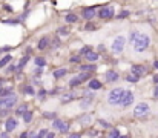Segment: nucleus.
Segmentation results:
<instances>
[{
    "instance_id": "f257e3e1",
    "label": "nucleus",
    "mask_w": 158,
    "mask_h": 138,
    "mask_svg": "<svg viewBox=\"0 0 158 138\" xmlns=\"http://www.w3.org/2000/svg\"><path fill=\"white\" fill-rule=\"evenodd\" d=\"M127 43L132 46L134 52L140 54V52H144L149 49L151 46V37L143 32V31H138V29H132L129 32V37H127Z\"/></svg>"
},
{
    "instance_id": "f03ea898",
    "label": "nucleus",
    "mask_w": 158,
    "mask_h": 138,
    "mask_svg": "<svg viewBox=\"0 0 158 138\" xmlns=\"http://www.w3.org/2000/svg\"><path fill=\"white\" fill-rule=\"evenodd\" d=\"M124 92H126V89H123V88H114V89H110V91L107 92V95H106V101H107V104L112 106V107L120 106Z\"/></svg>"
},
{
    "instance_id": "7ed1b4c3",
    "label": "nucleus",
    "mask_w": 158,
    "mask_h": 138,
    "mask_svg": "<svg viewBox=\"0 0 158 138\" xmlns=\"http://www.w3.org/2000/svg\"><path fill=\"white\" fill-rule=\"evenodd\" d=\"M151 112H152L151 104L146 103V101H141V103H138V104L134 107V112H132V114H134L135 118H146V117L151 115Z\"/></svg>"
},
{
    "instance_id": "20e7f679",
    "label": "nucleus",
    "mask_w": 158,
    "mask_h": 138,
    "mask_svg": "<svg viewBox=\"0 0 158 138\" xmlns=\"http://www.w3.org/2000/svg\"><path fill=\"white\" fill-rule=\"evenodd\" d=\"M19 106V95L14 92L8 97H3L0 98V109H12V107H17Z\"/></svg>"
},
{
    "instance_id": "39448f33",
    "label": "nucleus",
    "mask_w": 158,
    "mask_h": 138,
    "mask_svg": "<svg viewBox=\"0 0 158 138\" xmlns=\"http://www.w3.org/2000/svg\"><path fill=\"white\" fill-rule=\"evenodd\" d=\"M124 46H126V37H124V36H117V37L112 40L110 51H112L114 55H120V54L124 51Z\"/></svg>"
},
{
    "instance_id": "423d86ee",
    "label": "nucleus",
    "mask_w": 158,
    "mask_h": 138,
    "mask_svg": "<svg viewBox=\"0 0 158 138\" xmlns=\"http://www.w3.org/2000/svg\"><path fill=\"white\" fill-rule=\"evenodd\" d=\"M115 15V8L110 6V5H106V6H102L97 12V17H100L102 20H107V19H112Z\"/></svg>"
},
{
    "instance_id": "0eeeda50",
    "label": "nucleus",
    "mask_w": 158,
    "mask_h": 138,
    "mask_svg": "<svg viewBox=\"0 0 158 138\" xmlns=\"http://www.w3.org/2000/svg\"><path fill=\"white\" fill-rule=\"evenodd\" d=\"M77 123H78L81 128H89V126L94 123V117H92L91 112H85V114H81V115L77 117Z\"/></svg>"
},
{
    "instance_id": "6e6552de",
    "label": "nucleus",
    "mask_w": 158,
    "mask_h": 138,
    "mask_svg": "<svg viewBox=\"0 0 158 138\" xmlns=\"http://www.w3.org/2000/svg\"><path fill=\"white\" fill-rule=\"evenodd\" d=\"M19 124H20V123H19V118H17V117H8V118L5 120V124H3V126H5V131L11 134V132L17 131Z\"/></svg>"
},
{
    "instance_id": "1a4fd4ad",
    "label": "nucleus",
    "mask_w": 158,
    "mask_h": 138,
    "mask_svg": "<svg viewBox=\"0 0 158 138\" xmlns=\"http://www.w3.org/2000/svg\"><path fill=\"white\" fill-rule=\"evenodd\" d=\"M134 101H135V95H134V92L131 91V89H127V91L124 92V95H123V100H121V104H120V106H121L123 109H126V107L132 106Z\"/></svg>"
},
{
    "instance_id": "9d476101",
    "label": "nucleus",
    "mask_w": 158,
    "mask_h": 138,
    "mask_svg": "<svg viewBox=\"0 0 158 138\" xmlns=\"http://www.w3.org/2000/svg\"><path fill=\"white\" fill-rule=\"evenodd\" d=\"M80 97V94L75 91H68L64 92V94H61L60 95V103L61 104H68V103H71V101H74V100H77Z\"/></svg>"
},
{
    "instance_id": "9b49d317",
    "label": "nucleus",
    "mask_w": 158,
    "mask_h": 138,
    "mask_svg": "<svg viewBox=\"0 0 158 138\" xmlns=\"http://www.w3.org/2000/svg\"><path fill=\"white\" fill-rule=\"evenodd\" d=\"M97 12H98V11H95L94 6H91V8H83V11H81V17H83L85 20L91 22V20L97 15Z\"/></svg>"
},
{
    "instance_id": "f8f14e48",
    "label": "nucleus",
    "mask_w": 158,
    "mask_h": 138,
    "mask_svg": "<svg viewBox=\"0 0 158 138\" xmlns=\"http://www.w3.org/2000/svg\"><path fill=\"white\" fill-rule=\"evenodd\" d=\"M105 77H106L105 78L106 83H115V82L120 80V74H118L117 71H114V69H109L105 74Z\"/></svg>"
},
{
    "instance_id": "ddd939ff",
    "label": "nucleus",
    "mask_w": 158,
    "mask_h": 138,
    "mask_svg": "<svg viewBox=\"0 0 158 138\" xmlns=\"http://www.w3.org/2000/svg\"><path fill=\"white\" fill-rule=\"evenodd\" d=\"M131 74H134L135 77H140L141 78L146 74V68L143 65H132L131 66Z\"/></svg>"
},
{
    "instance_id": "4468645a",
    "label": "nucleus",
    "mask_w": 158,
    "mask_h": 138,
    "mask_svg": "<svg viewBox=\"0 0 158 138\" xmlns=\"http://www.w3.org/2000/svg\"><path fill=\"white\" fill-rule=\"evenodd\" d=\"M94 98H88V97H83L81 98V101L78 103V107L81 109V111H89L91 107H92V104H94V101H92Z\"/></svg>"
},
{
    "instance_id": "2eb2a0df",
    "label": "nucleus",
    "mask_w": 158,
    "mask_h": 138,
    "mask_svg": "<svg viewBox=\"0 0 158 138\" xmlns=\"http://www.w3.org/2000/svg\"><path fill=\"white\" fill-rule=\"evenodd\" d=\"M28 111H29V104H28V103H22V104H19V106L15 107L14 114H15V117L19 118V117H23Z\"/></svg>"
},
{
    "instance_id": "dca6fc26",
    "label": "nucleus",
    "mask_w": 158,
    "mask_h": 138,
    "mask_svg": "<svg viewBox=\"0 0 158 138\" xmlns=\"http://www.w3.org/2000/svg\"><path fill=\"white\" fill-rule=\"evenodd\" d=\"M88 88L92 89V91H98V89H103V83L97 78H92V80L88 82Z\"/></svg>"
},
{
    "instance_id": "f3484780",
    "label": "nucleus",
    "mask_w": 158,
    "mask_h": 138,
    "mask_svg": "<svg viewBox=\"0 0 158 138\" xmlns=\"http://www.w3.org/2000/svg\"><path fill=\"white\" fill-rule=\"evenodd\" d=\"M68 75V69L66 68H60V69H55L52 72V77L55 80H60V78H63V77H66Z\"/></svg>"
},
{
    "instance_id": "a211bd4d",
    "label": "nucleus",
    "mask_w": 158,
    "mask_h": 138,
    "mask_svg": "<svg viewBox=\"0 0 158 138\" xmlns=\"http://www.w3.org/2000/svg\"><path fill=\"white\" fill-rule=\"evenodd\" d=\"M28 61H29V55H23L22 58H20V61L17 63V68H15V72H20L26 65H28Z\"/></svg>"
},
{
    "instance_id": "6ab92c4d",
    "label": "nucleus",
    "mask_w": 158,
    "mask_h": 138,
    "mask_svg": "<svg viewBox=\"0 0 158 138\" xmlns=\"http://www.w3.org/2000/svg\"><path fill=\"white\" fill-rule=\"evenodd\" d=\"M95 71H97V65H92V63L80 66V72H95Z\"/></svg>"
},
{
    "instance_id": "aec40b11",
    "label": "nucleus",
    "mask_w": 158,
    "mask_h": 138,
    "mask_svg": "<svg viewBox=\"0 0 158 138\" xmlns=\"http://www.w3.org/2000/svg\"><path fill=\"white\" fill-rule=\"evenodd\" d=\"M49 45H51V40H49L48 37H42V39L39 40V45L37 46H39V49H40V51H43V49H46Z\"/></svg>"
},
{
    "instance_id": "412c9836",
    "label": "nucleus",
    "mask_w": 158,
    "mask_h": 138,
    "mask_svg": "<svg viewBox=\"0 0 158 138\" xmlns=\"http://www.w3.org/2000/svg\"><path fill=\"white\" fill-rule=\"evenodd\" d=\"M42 117H43L45 120H49V121H54V120L58 118V117H57V112H51V111H45V112L42 114Z\"/></svg>"
},
{
    "instance_id": "4be33fe9",
    "label": "nucleus",
    "mask_w": 158,
    "mask_h": 138,
    "mask_svg": "<svg viewBox=\"0 0 158 138\" xmlns=\"http://www.w3.org/2000/svg\"><path fill=\"white\" fill-rule=\"evenodd\" d=\"M86 57V60L89 61V63H95L98 58H100V54L98 52H89L88 55H85Z\"/></svg>"
},
{
    "instance_id": "5701e85b",
    "label": "nucleus",
    "mask_w": 158,
    "mask_h": 138,
    "mask_svg": "<svg viewBox=\"0 0 158 138\" xmlns=\"http://www.w3.org/2000/svg\"><path fill=\"white\" fill-rule=\"evenodd\" d=\"M34 65L37 68H45L46 66V58L45 57H35L34 58Z\"/></svg>"
},
{
    "instance_id": "b1692460",
    "label": "nucleus",
    "mask_w": 158,
    "mask_h": 138,
    "mask_svg": "<svg viewBox=\"0 0 158 138\" xmlns=\"http://www.w3.org/2000/svg\"><path fill=\"white\" fill-rule=\"evenodd\" d=\"M64 20H66L68 23H77V22H78V15H77V14H72V12H69V14H66Z\"/></svg>"
},
{
    "instance_id": "393cba45",
    "label": "nucleus",
    "mask_w": 158,
    "mask_h": 138,
    "mask_svg": "<svg viewBox=\"0 0 158 138\" xmlns=\"http://www.w3.org/2000/svg\"><path fill=\"white\" fill-rule=\"evenodd\" d=\"M77 77H78V80H80L81 83H85V82H89V80H92V78H91V72H80V74H78Z\"/></svg>"
},
{
    "instance_id": "a878e982",
    "label": "nucleus",
    "mask_w": 158,
    "mask_h": 138,
    "mask_svg": "<svg viewBox=\"0 0 158 138\" xmlns=\"http://www.w3.org/2000/svg\"><path fill=\"white\" fill-rule=\"evenodd\" d=\"M22 118H23V123L29 124V123L32 121V118H34V112H32V111L29 109V111H28V112H26V114H25V115H23Z\"/></svg>"
},
{
    "instance_id": "bb28decb",
    "label": "nucleus",
    "mask_w": 158,
    "mask_h": 138,
    "mask_svg": "<svg viewBox=\"0 0 158 138\" xmlns=\"http://www.w3.org/2000/svg\"><path fill=\"white\" fill-rule=\"evenodd\" d=\"M97 123H98V126H102V129H107V131H110V129H112V124H110L109 121L103 120V118H98V120H97Z\"/></svg>"
},
{
    "instance_id": "cd10ccee",
    "label": "nucleus",
    "mask_w": 158,
    "mask_h": 138,
    "mask_svg": "<svg viewBox=\"0 0 158 138\" xmlns=\"http://www.w3.org/2000/svg\"><path fill=\"white\" fill-rule=\"evenodd\" d=\"M63 124H64V120L57 118V120H54V121H52V129H55V131H60V129L63 128Z\"/></svg>"
},
{
    "instance_id": "c85d7f7f",
    "label": "nucleus",
    "mask_w": 158,
    "mask_h": 138,
    "mask_svg": "<svg viewBox=\"0 0 158 138\" xmlns=\"http://www.w3.org/2000/svg\"><path fill=\"white\" fill-rule=\"evenodd\" d=\"M23 92H25L26 95H31V97L37 95V92H35V89H34V86H31V85H26V86L23 88Z\"/></svg>"
},
{
    "instance_id": "c756f323",
    "label": "nucleus",
    "mask_w": 158,
    "mask_h": 138,
    "mask_svg": "<svg viewBox=\"0 0 158 138\" xmlns=\"http://www.w3.org/2000/svg\"><path fill=\"white\" fill-rule=\"evenodd\" d=\"M85 31H88V32H94V31H97V25L95 23H92V22H88L86 25H85V28H83Z\"/></svg>"
},
{
    "instance_id": "7c9ffc66",
    "label": "nucleus",
    "mask_w": 158,
    "mask_h": 138,
    "mask_svg": "<svg viewBox=\"0 0 158 138\" xmlns=\"http://www.w3.org/2000/svg\"><path fill=\"white\" fill-rule=\"evenodd\" d=\"M11 61H12V57H11V55H5V57L0 60V69H3V68H5L8 63H11Z\"/></svg>"
},
{
    "instance_id": "2f4dec72",
    "label": "nucleus",
    "mask_w": 158,
    "mask_h": 138,
    "mask_svg": "<svg viewBox=\"0 0 158 138\" xmlns=\"http://www.w3.org/2000/svg\"><path fill=\"white\" fill-rule=\"evenodd\" d=\"M124 80H126V82H129V83H138L141 78H140V77H135L134 74H129V75H126V77H124Z\"/></svg>"
},
{
    "instance_id": "473e14b6",
    "label": "nucleus",
    "mask_w": 158,
    "mask_h": 138,
    "mask_svg": "<svg viewBox=\"0 0 158 138\" xmlns=\"http://www.w3.org/2000/svg\"><path fill=\"white\" fill-rule=\"evenodd\" d=\"M68 85H69V88H77V86H80V85H81V82H80V80H78V77L75 75L74 78H71V80H69V83H68Z\"/></svg>"
},
{
    "instance_id": "72a5a7b5",
    "label": "nucleus",
    "mask_w": 158,
    "mask_h": 138,
    "mask_svg": "<svg viewBox=\"0 0 158 138\" xmlns=\"http://www.w3.org/2000/svg\"><path fill=\"white\" fill-rule=\"evenodd\" d=\"M121 137V134H120V131L115 128V129H110L109 131V134H107V138H120Z\"/></svg>"
},
{
    "instance_id": "f704fd0d",
    "label": "nucleus",
    "mask_w": 158,
    "mask_h": 138,
    "mask_svg": "<svg viewBox=\"0 0 158 138\" xmlns=\"http://www.w3.org/2000/svg\"><path fill=\"white\" fill-rule=\"evenodd\" d=\"M11 94H14V91H12V88H3L2 91H0V98H3V97H8V95H11Z\"/></svg>"
},
{
    "instance_id": "c9c22d12",
    "label": "nucleus",
    "mask_w": 158,
    "mask_h": 138,
    "mask_svg": "<svg viewBox=\"0 0 158 138\" xmlns=\"http://www.w3.org/2000/svg\"><path fill=\"white\" fill-rule=\"evenodd\" d=\"M89 52H92V46L91 45H86L80 49V55H88Z\"/></svg>"
},
{
    "instance_id": "e433bc0d",
    "label": "nucleus",
    "mask_w": 158,
    "mask_h": 138,
    "mask_svg": "<svg viewBox=\"0 0 158 138\" xmlns=\"http://www.w3.org/2000/svg\"><path fill=\"white\" fill-rule=\"evenodd\" d=\"M57 34H58V36H69V28L60 26V28L57 29Z\"/></svg>"
},
{
    "instance_id": "4c0bfd02",
    "label": "nucleus",
    "mask_w": 158,
    "mask_h": 138,
    "mask_svg": "<svg viewBox=\"0 0 158 138\" xmlns=\"http://www.w3.org/2000/svg\"><path fill=\"white\" fill-rule=\"evenodd\" d=\"M81 95H83V97H88V98H94V97H95L94 91H92V89H89V88H86L85 91L81 92Z\"/></svg>"
},
{
    "instance_id": "58836bf2",
    "label": "nucleus",
    "mask_w": 158,
    "mask_h": 138,
    "mask_svg": "<svg viewBox=\"0 0 158 138\" xmlns=\"http://www.w3.org/2000/svg\"><path fill=\"white\" fill-rule=\"evenodd\" d=\"M69 128H71V123H69V121H64L63 128H61L58 132H61V134H68V132H69Z\"/></svg>"
},
{
    "instance_id": "ea45409f",
    "label": "nucleus",
    "mask_w": 158,
    "mask_h": 138,
    "mask_svg": "<svg viewBox=\"0 0 158 138\" xmlns=\"http://www.w3.org/2000/svg\"><path fill=\"white\" fill-rule=\"evenodd\" d=\"M46 95H48V91H46V89H40V91L37 92V97H39V100H40V101H43Z\"/></svg>"
},
{
    "instance_id": "a19ab883",
    "label": "nucleus",
    "mask_w": 158,
    "mask_h": 138,
    "mask_svg": "<svg viewBox=\"0 0 158 138\" xmlns=\"http://www.w3.org/2000/svg\"><path fill=\"white\" fill-rule=\"evenodd\" d=\"M69 61H71V63H80V61H81V55H72V57L69 58Z\"/></svg>"
},
{
    "instance_id": "79ce46f5",
    "label": "nucleus",
    "mask_w": 158,
    "mask_h": 138,
    "mask_svg": "<svg viewBox=\"0 0 158 138\" xmlns=\"http://www.w3.org/2000/svg\"><path fill=\"white\" fill-rule=\"evenodd\" d=\"M42 74H43V68H37V66H35V69H34V77L39 78Z\"/></svg>"
},
{
    "instance_id": "37998d69",
    "label": "nucleus",
    "mask_w": 158,
    "mask_h": 138,
    "mask_svg": "<svg viewBox=\"0 0 158 138\" xmlns=\"http://www.w3.org/2000/svg\"><path fill=\"white\" fill-rule=\"evenodd\" d=\"M127 15H129V11L126 9V11H121V12H120V14L117 15V19H118V20H121V19H126Z\"/></svg>"
},
{
    "instance_id": "c03bdc74",
    "label": "nucleus",
    "mask_w": 158,
    "mask_h": 138,
    "mask_svg": "<svg viewBox=\"0 0 158 138\" xmlns=\"http://www.w3.org/2000/svg\"><path fill=\"white\" fill-rule=\"evenodd\" d=\"M9 112H11L9 109H0V118H3V117L8 118V114H9Z\"/></svg>"
},
{
    "instance_id": "a18cd8bd",
    "label": "nucleus",
    "mask_w": 158,
    "mask_h": 138,
    "mask_svg": "<svg viewBox=\"0 0 158 138\" xmlns=\"http://www.w3.org/2000/svg\"><path fill=\"white\" fill-rule=\"evenodd\" d=\"M48 132H49V131H46V129H40V131L37 132V134H39V138H45L48 135Z\"/></svg>"
},
{
    "instance_id": "49530a36",
    "label": "nucleus",
    "mask_w": 158,
    "mask_h": 138,
    "mask_svg": "<svg viewBox=\"0 0 158 138\" xmlns=\"http://www.w3.org/2000/svg\"><path fill=\"white\" fill-rule=\"evenodd\" d=\"M61 89H63V88H54V89H51V91H48V94H49V95H57Z\"/></svg>"
},
{
    "instance_id": "de8ad7c7",
    "label": "nucleus",
    "mask_w": 158,
    "mask_h": 138,
    "mask_svg": "<svg viewBox=\"0 0 158 138\" xmlns=\"http://www.w3.org/2000/svg\"><path fill=\"white\" fill-rule=\"evenodd\" d=\"M51 46H52V48H58V46H60L58 39H54V42H51Z\"/></svg>"
},
{
    "instance_id": "09e8293b",
    "label": "nucleus",
    "mask_w": 158,
    "mask_h": 138,
    "mask_svg": "<svg viewBox=\"0 0 158 138\" xmlns=\"http://www.w3.org/2000/svg\"><path fill=\"white\" fill-rule=\"evenodd\" d=\"M0 138H11V137H9V132H6V131L0 132Z\"/></svg>"
},
{
    "instance_id": "8fccbe9b",
    "label": "nucleus",
    "mask_w": 158,
    "mask_h": 138,
    "mask_svg": "<svg viewBox=\"0 0 158 138\" xmlns=\"http://www.w3.org/2000/svg\"><path fill=\"white\" fill-rule=\"evenodd\" d=\"M29 138H39V134L34 131H29Z\"/></svg>"
},
{
    "instance_id": "3c124183",
    "label": "nucleus",
    "mask_w": 158,
    "mask_h": 138,
    "mask_svg": "<svg viewBox=\"0 0 158 138\" xmlns=\"http://www.w3.org/2000/svg\"><path fill=\"white\" fill-rule=\"evenodd\" d=\"M68 138H81V134H80V132H77V134H71Z\"/></svg>"
},
{
    "instance_id": "603ef678",
    "label": "nucleus",
    "mask_w": 158,
    "mask_h": 138,
    "mask_svg": "<svg viewBox=\"0 0 158 138\" xmlns=\"http://www.w3.org/2000/svg\"><path fill=\"white\" fill-rule=\"evenodd\" d=\"M45 138H55V132H54V131H49V132H48V135H46Z\"/></svg>"
},
{
    "instance_id": "864d4df0",
    "label": "nucleus",
    "mask_w": 158,
    "mask_h": 138,
    "mask_svg": "<svg viewBox=\"0 0 158 138\" xmlns=\"http://www.w3.org/2000/svg\"><path fill=\"white\" fill-rule=\"evenodd\" d=\"M154 98L158 100V85H155V88H154Z\"/></svg>"
},
{
    "instance_id": "5fc2aeb1",
    "label": "nucleus",
    "mask_w": 158,
    "mask_h": 138,
    "mask_svg": "<svg viewBox=\"0 0 158 138\" xmlns=\"http://www.w3.org/2000/svg\"><path fill=\"white\" fill-rule=\"evenodd\" d=\"M5 51H11V46H5V48H0V52H5Z\"/></svg>"
},
{
    "instance_id": "6e6d98bb",
    "label": "nucleus",
    "mask_w": 158,
    "mask_h": 138,
    "mask_svg": "<svg viewBox=\"0 0 158 138\" xmlns=\"http://www.w3.org/2000/svg\"><path fill=\"white\" fill-rule=\"evenodd\" d=\"M31 51H32V49H31V46H28V48L25 49V52H26V55H29V54H31Z\"/></svg>"
},
{
    "instance_id": "4d7b16f0",
    "label": "nucleus",
    "mask_w": 158,
    "mask_h": 138,
    "mask_svg": "<svg viewBox=\"0 0 158 138\" xmlns=\"http://www.w3.org/2000/svg\"><path fill=\"white\" fill-rule=\"evenodd\" d=\"M154 83H155V85H158V74H155V75H154Z\"/></svg>"
},
{
    "instance_id": "13d9d810",
    "label": "nucleus",
    "mask_w": 158,
    "mask_h": 138,
    "mask_svg": "<svg viewBox=\"0 0 158 138\" xmlns=\"http://www.w3.org/2000/svg\"><path fill=\"white\" fill-rule=\"evenodd\" d=\"M98 51L103 52V51H105V45H98Z\"/></svg>"
},
{
    "instance_id": "bf43d9fd",
    "label": "nucleus",
    "mask_w": 158,
    "mask_h": 138,
    "mask_svg": "<svg viewBox=\"0 0 158 138\" xmlns=\"http://www.w3.org/2000/svg\"><path fill=\"white\" fill-rule=\"evenodd\" d=\"M3 83H5V80H2V78H0V91L3 89Z\"/></svg>"
},
{
    "instance_id": "052dcab7",
    "label": "nucleus",
    "mask_w": 158,
    "mask_h": 138,
    "mask_svg": "<svg viewBox=\"0 0 158 138\" xmlns=\"http://www.w3.org/2000/svg\"><path fill=\"white\" fill-rule=\"evenodd\" d=\"M154 68H155V69H158V60H155V61H154Z\"/></svg>"
},
{
    "instance_id": "680f3d73",
    "label": "nucleus",
    "mask_w": 158,
    "mask_h": 138,
    "mask_svg": "<svg viewBox=\"0 0 158 138\" xmlns=\"http://www.w3.org/2000/svg\"><path fill=\"white\" fill-rule=\"evenodd\" d=\"M120 138H129V135H121Z\"/></svg>"
}]
</instances>
